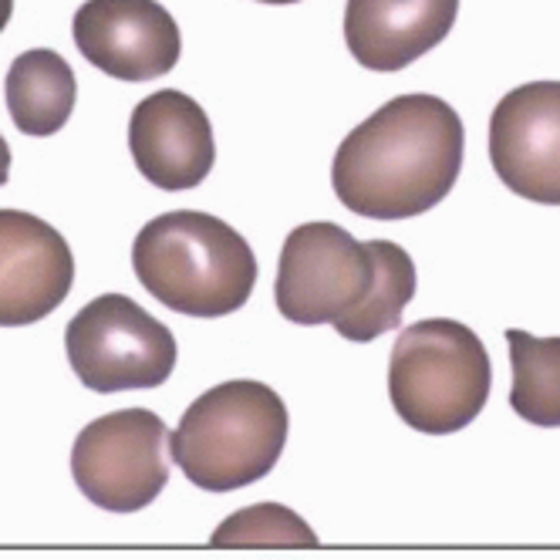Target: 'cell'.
I'll list each match as a JSON object with an SVG mask.
<instances>
[{
  "mask_svg": "<svg viewBox=\"0 0 560 560\" xmlns=\"http://www.w3.org/2000/svg\"><path fill=\"white\" fill-rule=\"evenodd\" d=\"M139 284L176 314L226 317L240 311L257 284L254 247L220 217L173 210L149 220L136 244Z\"/></svg>",
  "mask_w": 560,
  "mask_h": 560,
  "instance_id": "3",
  "label": "cell"
},
{
  "mask_svg": "<svg viewBox=\"0 0 560 560\" xmlns=\"http://www.w3.org/2000/svg\"><path fill=\"white\" fill-rule=\"evenodd\" d=\"M11 14H14V0H0V31L11 24Z\"/></svg>",
  "mask_w": 560,
  "mask_h": 560,
  "instance_id": "17",
  "label": "cell"
},
{
  "mask_svg": "<svg viewBox=\"0 0 560 560\" xmlns=\"http://www.w3.org/2000/svg\"><path fill=\"white\" fill-rule=\"evenodd\" d=\"M213 547H317V534L280 503H257L226 516L213 534Z\"/></svg>",
  "mask_w": 560,
  "mask_h": 560,
  "instance_id": "15",
  "label": "cell"
},
{
  "mask_svg": "<svg viewBox=\"0 0 560 560\" xmlns=\"http://www.w3.org/2000/svg\"><path fill=\"white\" fill-rule=\"evenodd\" d=\"M74 284L68 240L24 210H0V328H24L65 304Z\"/></svg>",
  "mask_w": 560,
  "mask_h": 560,
  "instance_id": "10",
  "label": "cell"
},
{
  "mask_svg": "<svg viewBox=\"0 0 560 560\" xmlns=\"http://www.w3.org/2000/svg\"><path fill=\"white\" fill-rule=\"evenodd\" d=\"M288 406L270 385L233 378L203 392L170 435V456L192 487L244 490L264 479L288 446Z\"/></svg>",
  "mask_w": 560,
  "mask_h": 560,
  "instance_id": "4",
  "label": "cell"
},
{
  "mask_svg": "<svg viewBox=\"0 0 560 560\" xmlns=\"http://www.w3.org/2000/svg\"><path fill=\"white\" fill-rule=\"evenodd\" d=\"M459 0H348L345 45L369 71H402L446 42Z\"/></svg>",
  "mask_w": 560,
  "mask_h": 560,
  "instance_id": "12",
  "label": "cell"
},
{
  "mask_svg": "<svg viewBox=\"0 0 560 560\" xmlns=\"http://www.w3.org/2000/svg\"><path fill=\"white\" fill-rule=\"evenodd\" d=\"M490 163L510 192L560 207V82H527L497 102Z\"/></svg>",
  "mask_w": 560,
  "mask_h": 560,
  "instance_id": "8",
  "label": "cell"
},
{
  "mask_svg": "<svg viewBox=\"0 0 560 560\" xmlns=\"http://www.w3.org/2000/svg\"><path fill=\"white\" fill-rule=\"evenodd\" d=\"M65 351L71 372L98 395L159 388L176 369V338L142 304L126 294H102L78 311Z\"/></svg>",
  "mask_w": 560,
  "mask_h": 560,
  "instance_id": "6",
  "label": "cell"
},
{
  "mask_svg": "<svg viewBox=\"0 0 560 560\" xmlns=\"http://www.w3.org/2000/svg\"><path fill=\"white\" fill-rule=\"evenodd\" d=\"M419 277L406 247L354 240L345 226L314 220L288 233L277 264V311L291 325H335L345 341L369 345L402 325Z\"/></svg>",
  "mask_w": 560,
  "mask_h": 560,
  "instance_id": "2",
  "label": "cell"
},
{
  "mask_svg": "<svg viewBox=\"0 0 560 560\" xmlns=\"http://www.w3.org/2000/svg\"><path fill=\"white\" fill-rule=\"evenodd\" d=\"M71 476L92 506L139 513L170 483V432L149 409H118L78 432Z\"/></svg>",
  "mask_w": 560,
  "mask_h": 560,
  "instance_id": "7",
  "label": "cell"
},
{
  "mask_svg": "<svg viewBox=\"0 0 560 560\" xmlns=\"http://www.w3.org/2000/svg\"><path fill=\"white\" fill-rule=\"evenodd\" d=\"M8 112L24 136H55L68 126L78 98V82L71 65L51 48H31L11 61L8 82Z\"/></svg>",
  "mask_w": 560,
  "mask_h": 560,
  "instance_id": "13",
  "label": "cell"
},
{
  "mask_svg": "<svg viewBox=\"0 0 560 560\" xmlns=\"http://www.w3.org/2000/svg\"><path fill=\"white\" fill-rule=\"evenodd\" d=\"M129 152L145 183L170 192L192 189L213 173L217 163L213 126L199 102L163 89L132 108Z\"/></svg>",
  "mask_w": 560,
  "mask_h": 560,
  "instance_id": "11",
  "label": "cell"
},
{
  "mask_svg": "<svg viewBox=\"0 0 560 560\" xmlns=\"http://www.w3.org/2000/svg\"><path fill=\"white\" fill-rule=\"evenodd\" d=\"M260 4H298V0H260Z\"/></svg>",
  "mask_w": 560,
  "mask_h": 560,
  "instance_id": "18",
  "label": "cell"
},
{
  "mask_svg": "<svg viewBox=\"0 0 560 560\" xmlns=\"http://www.w3.org/2000/svg\"><path fill=\"white\" fill-rule=\"evenodd\" d=\"M74 48L118 82H149L176 68L183 37L159 0H85L71 21Z\"/></svg>",
  "mask_w": 560,
  "mask_h": 560,
  "instance_id": "9",
  "label": "cell"
},
{
  "mask_svg": "<svg viewBox=\"0 0 560 560\" xmlns=\"http://www.w3.org/2000/svg\"><path fill=\"white\" fill-rule=\"evenodd\" d=\"M493 362L479 341L450 317H429L398 335L388 362V398L406 425L453 435L487 409Z\"/></svg>",
  "mask_w": 560,
  "mask_h": 560,
  "instance_id": "5",
  "label": "cell"
},
{
  "mask_svg": "<svg viewBox=\"0 0 560 560\" xmlns=\"http://www.w3.org/2000/svg\"><path fill=\"white\" fill-rule=\"evenodd\" d=\"M466 129L459 112L435 95H398L354 126L331 166L341 207L369 220L429 213L459 179Z\"/></svg>",
  "mask_w": 560,
  "mask_h": 560,
  "instance_id": "1",
  "label": "cell"
},
{
  "mask_svg": "<svg viewBox=\"0 0 560 560\" xmlns=\"http://www.w3.org/2000/svg\"><path fill=\"white\" fill-rule=\"evenodd\" d=\"M8 179H11V145L4 142V136H0V186Z\"/></svg>",
  "mask_w": 560,
  "mask_h": 560,
  "instance_id": "16",
  "label": "cell"
},
{
  "mask_svg": "<svg viewBox=\"0 0 560 560\" xmlns=\"http://www.w3.org/2000/svg\"><path fill=\"white\" fill-rule=\"evenodd\" d=\"M513 412L540 429L560 425V338H534L520 328L506 331Z\"/></svg>",
  "mask_w": 560,
  "mask_h": 560,
  "instance_id": "14",
  "label": "cell"
}]
</instances>
